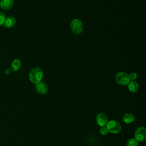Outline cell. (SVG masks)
<instances>
[{
	"instance_id": "6da1fadb",
	"label": "cell",
	"mask_w": 146,
	"mask_h": 146,
	"mask_svg": "<svg viewBox=\"0 0 146 146\" xmlns=\"http://www.w3.org/2000/svg\"><path fill=\"white\" fill-rule=\"evenodd\" d=\"M43 76L42 70L39 67L33 68L29 74V79L33 84H37L41 82Z\"/></svg>"
},
{
	"instance_id": "7a4b0ae2",
	"label": "cell",
	"mask_w": 146,
	"mask_h": 146,
	"mask_svg": "<svg viewBox=\"0 0 146 146\" xmlns=\"http://www.w3.org/2000/svg\"><path fill=\"white\" fill-rule=\"evenodd\" d=\"M107 128L108 132L111 133H119L122 129L120 123L116 120H111L108 121L106 125Z\"/></svg>"
},
{
	"instance_id": "3957f363",
	"label": "cell",
	"mask_w": 146,
	"mask_h": 146,
	"mask_svg": "<svg viewBox=\"0 0 146 146\" xmlns=\"http://www.w3.org/2000/svg\"><path fill=\"white\" fill-rule=\"evenodd\" d=\"M71 31L75 34H80L83 30V26L82 21L79 19H74L70 23Z\"/></svg>"
},
{
	"instance_id": "277c9868",
	"label": "cell",
	"mask_w": 146,
	"mask_h": 146,
	"mask_svg": "<svg viewBox=\"0 0 146 146\" xmlns=\"http://www.w3.org/2000/svg\"><path fill=\"white\" fill-rule=\"evenodd\" d=\"M115 79L116 83L121 86H127L130 81L128 74L123 71L118 72L116 75Z\"/></svg>"
},
{
	"instance_id": "5b68a950",
	"label": "cell",
	"mask_w": 146,
	"mask_h": 146,
	"mask_svg": "<svg viewBox=\"0 0 146 146\" xmlns=\"http://www.w3.org/2000/svg\"><path fill=\"white\" fill-rule=\"evenodd\" d=\"M135 139L138 142H144L146 140V129L144 127H138L135 132Z\"/></svg>"
},
{
	"instance_id": "8992f818",
	"label": "cell",
	"mask_w": 146,
	"mask_h": 146,
	"mask_svg": "<svg viewBox=\"0 0 146 146\" xmlns=\"http://www.w3.org/2000/svg\"><path fill=\"white\" fill-rule=\"evenodd\" d=\"M95 120L97 124L100 127L106 126L108 121L107 115L102 112L97 114V115L96 116Z\"/></svg>"
},
{
	"instance_id": "52a82bcc",
	"label": "cell",
	"mask_w": 146,
	"mask_h": 146,
	"mask_svg": "<svg viewBox=\"0 0 146 146\" xmlns=\"http://www.w3.org/2000/svg\"><path fill=\"white\" fill-rule=\"evenodd\" d=\"M35 90L39 94L46 95L48 93L49 89L48 86L46 83L40 82L36 84Z\"/></svg>"
},
{
	"instance_id": "ba28073f",
	"label": "cell",
	"mask_w": 146,
	"mask_h": 146,
	"mask_svg": "<svg viewBox=\"0 0 146 146\" xmlns=\"http://www.w3.org/2000/svg\"><path fill=\"white\" fill-rule=\"evenodd\" d=\"M14 4V0H1L0 7L3 10L11 9Z\"/></svg>"
},
{
	"instance_id": "9c48e42d",
	"label": "cell",
	"mask_w": 146,
	"mask_h": 146,
	"mask_svg": "<svg viewBox=\"0 0 146 146\" xmlns=\"http://www.w3.org/2000/svg\"><path fill=\"white\" fill-rule=\"evenodd\" d=\"M16 23V19L13 16H9L6 18L3 26L5 28H11Z\"/></svg>"
},
{
	"instance_id": "30bf717a",
	"label": "cell",
	"mask_w": 146,
	"mask_h": 146,
	"mask_svg": "<svg viewBox=\"0 0 146 146\" xmlns=\"http://www.w3.org/2000/svg\"><path fill=\"white\" fill-rule=\"evenodd\" d=\"M123 121L125 124H130L135 121V116L131 113H125L122 118Z\"/></svg>"
},
{
	"instance_id": "8fae6325",
	"label": "cell",
	"mask_w": 146,
	"mask_h": 146,
	"mask_svg": "<svg viewBox=\"0 0 146 146\" xmlns=\"http://www.w3.org/2000/svg\"><path fill=\"white\" fill-rule=\"evenodd\" d=\"M127 85L129 91L131 92H136L139 89V84L135 80H130Z\"/></svg>"
},
{
	"instance_id": "7c38bea8",
	"label": "cell",
	"mask_w": 146,
	"mask_h": 146,
	"mask_svg": "<svg viewBox=\"0 0 146 146\" xmlns=\"http://www.w3.org/2000/svg\"><path fill=\"white\" fill-rule=\"evenodd\" d=\"M21 66V62L18 59H15L13 60L11 64V68L12 71H17Z\"/></svg>"
},
{
	"instance_id": "4fadbf2b",
	"label": "cell",
	"mask_w": 146,
	"mask_h": 146,
	"mask_svg": "<svg viewBox=\"0 0 146 146\" xmlns=\"http://www.w3.org/2000/svg\"><path fill=\"white\" fill-rule=\"evenodd\" d=\"M138 141L135 138H131L126 142V146H137Z\"/></svg>"
},
{
	"instance_id": "5bb4252c",
	"label": "cell",
	"mask_w": 146,
	"mask_h": 146,
	"mask_svg": "<svg viewBox=\"0 0 146 146\" xmlns=\"http://www.w3.org/2000/svg\"><path fill=\"white\" fill-rule=\"evenodd\" d=\"M6 18V17L5 13L3 12L0 11V26L3 25Z\"/></svg>"
},
{
	"instance_id": "9a60e30c",
	"label": "cell",
	"mask_w": 146,
	"mask_h": 146,
	"mask_svg": "<svg viewBox=\"0 0 146 146\" xmlns=\"http://www.w3.org/2000/svg\"><path fill=\"white\" fill-rule=\"evenodd\" d=\"M108 130L107 129V128L106 127V126H104V127H101L100 129V133L102 135H106L108 133Z\"/></svg>"
},
{
	"instance_id": "2e32d148",
	"label": "cell",
	"mask_w": 146,
	"mask_h": 146,
	"mask_svg": "<svg viewBox=\"0 0 146 146\" xmlns=\"http://www.w3.org/2000/svg\"><path fill=\"white\" fill-rule=\"evenodd\" d=\"M128 76H129L130 80L133 81V80H136V78H137V75L135 72H131L130 74L128 75Z\"/></svg>"
},
{
	"instance_id": "e0dca14e",
	"label": "cell",
	"mask_w": 146,
	"mask_h": 146,
	"mask_svg": "<svg viewBox=\"0 0 146 146\" xmlns=\"http://www.w3.org/2000/svg\"><path fill=\"white\" fill-rule=\"evenodd\" d=\"M11 71H12V70H11V68H6L5 70V71H4V72H5V74H9L11 72Z\"/></svg>"
},
{
	"instance_id": "ac0fdd59",
	"label": "cell",
	"mask_w": 146,
	"mask_h": 146,
	"mask_svg": "<svg viewBox=\"0 0 146 146\" xmlns=\"http://www.w3.org/2000/svg\"><path fill=\"white\" fill-rule=\"evenodd\" d=\"M98 146H102V145H98Z\"/></svg>"
}]
</instances>
